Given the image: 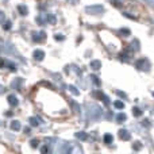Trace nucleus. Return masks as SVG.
I'll return each mask as SVG.
<instances>
[{
  "mask_svg": "<svg viewBox=\"0 0 154 154\" xmlns=\"http://www.w3.org/2000/svg\"><path fill=\"white\" fill-rule=\"evenodd\" d=\"M137 66L139 68V69H143V70H146V69H149V62H147V60H139L138 62H137Z\"/></svg>",
  "mask_w": 154,
  "mask_h": 154,
  "instance_id": "obj_2",
  "label": "nucleus"
},
{
  "mask_svg": "<svg viewBox=\"0 0 154 154\" xmlns=\"http://www.w3.org/2000/svg\"><path fill=\"white\" fill-rule=\"evenodd\" d=\"M119 137H120V139H123V141H128L130 139V133H128L127 130H120L119 131Z\"/></svg>",
  "mask_w": 154,
  "mask_h": 154,
  "instance_id": "obj_3",
  "label": "nucleus"
},
{
  "mask_svg": "<svg viewBox=\"0 0 154 154\" xmlns=\"http://www.w3.org/2000/svg\"><path fill=\"white\" fill-rule=\"evenodd\" d=\"M56 39H57V41H60V39H64V37H62L61 34H57V35H56Z\"/></svg>",
  "mask_w": 154,
  "mask_h": 154,
  "instance_id": "obj_23",
  "label": "nucleus"
},
{
  "mask_svg": "<svg viewBox=\"0 0 154 154\" xmlns=\"http://www.w3.org/2000/svg\"><path fill=\"white\" fill-rule=\"evenodd\" d=\"M87 11L88 14H95V15H99V14H101L104 11V8L101 7V5H91V7H87Z\"/></svg>",
  "mask_w": 154,
  "mask_h": 154,
  "instance_id": "obj_1",
  "label": "nucleus"
},
{
  "mask_svg": "<svg viewBox=\"0 0 154 154\" xmlns=\"http://www.w3.org/2000/svg\"><path fill=\"white\" fill-rule=\"evenodd\" d=\"M48 20L50 22L51 24H54V23H56V16H54V15H49L48 16Z\"/></svg>",
  "mask_w": 154,
  "mask_h": 154,
  "instance_id": "obj_14",
  "label": "nucleus"
},
{
  "mask_svg": "<svg viewBox=\"0 0 154 154\" xmlns=\"http://www.w3.org/2000/svg\"><path fill=\"white\" fill-rule=\"evenodd\" d=\"M91 79H92V81L95 82L96 85H99V84H100V81H99V80H97V77H96V76H91Z\"/></svg>",
  "mask_w": 154,
  "mask_h": 154,
  "instance_id": "obj_19",
  "label": "nucleus"
},
{
  "mask_svg": "<svg viewBox=\"0 0 154 154\" xmlns=\"http://www.w3.org/2000/svg\"><path fill=\"white\" fill-rule=\"evenodd\" d=\"M39 122H41L39 118H30V123H31V126H38Z\"/></svg>",
  "mask_w": 154,
  "mask_h": 154,
  "instance_id": "obj_6",
  "label": "nucleus"
},
{
  "mask_svg": "<svg viewBox=\"0 0 154 154\" xmlns=\"http://www.w3.org/2000/svg\"><path fill=\"white\" fill-rule=\"evenodd\" d=\"M120 32L125 34V37H128V35H130V30H127V29H122L120 30Z\"/></svg>",
  "mask_w": 154,
  "mask_h": 154,
  "instance_id": "obj_17",
  "label": "nucleus"
},
{
  "mask_svg": "<svg viewBox=\"0 0 154 154\" xmlns=\"http://www.w3.org/2000/svg\"><path fill=\"white\" fill-rule=\"evenodd\" d=\"M139 42H138V41H134V42H133V49H134V50H135V49H137V50H138V49H139Z\"/></svg>",
  "mask_w": 154,
  "mask_h": 154,
  "instance_id": "obj_18",
  "label": "nucleus"
},
{
  "mask_svg": "<svg viewBox=\"0 0 154 154\" xmlns=\"http://www.w3.org/2000/svg\"><path fill=\"white\" fill-rule=\"evenodd\" d=\"M76 137H77L79 139H81V141H84V139H87L88 135H87V133H84V131H82V133H77Z\"/></svg>",
  "mask_w": 154,
  "mask_h": 154,
  "instance_id": "obj_7",
  "label": "nucleus"
},
{
  "mask_svg": "<svg viewBox=\"0 0 154 154\" xmlns=\"http://www.w3.org/2000/svg\"><path fill=\"white\" fill-rule=\"evenodd\" d=\"M43 57H45V53H43L42 50H35L34 51V58L38 60V61H42Z\"/></svg>",
  "mask_w": 154,
  "mask_h": 154,
  "instance_id": "obj_4",
  "label": "nucleus"
},
{
  "mask_svg": "<svg viewBox=\"0 0 154 154\" xmlns=\"http://www.w3.org/2000/svg\"><path fill=\"white\" fill-rule=\"evenodd\" d=\"M11 127H12V130H19V128H20V123L19 122H12V125H11Z\"/></svg>",
  "mask_w": 154,
  "mask_h": 154,
  "instance_id": "obj_10",
  "label": "nucleus"
},
{
  "mask_svg": "<svg viewBox=\"0 0 154 154\" xmlns=\"http://www.w3.org/2000/svg\"><path fill=\"white\" fill-rule=\"evenodd\" d=\"M142 125H143V126H147V127H149V126H150V122H149L147 119H145V120H142Z\"/></svg>",
  "mask_w": 154,
  "mask_h": 154,
  "instance_id": "obj_21",
  "label": "nucleus"
},
{
  "mask_svg": "<svg viewBox=\"0 0 154 154\" xmlns=\"http://www.w3.org/2000/svg\"><path fill=\"white\" fill-rule=\"evenodd\" d=\"M69 89H70V92H73L76 96H77V95H80V92H79V91H77V88H76V87H72V85H70V87H69Z\"/></svg>",
  "mask_w": 154,
  "mask_h": 154,
  "instance_id": "obj_16",
  "label": "nucleus"
},
{
  "mask_svg": "<svg viewBox=\"0 0 154 154\" xmlns=\"http://www.w3.org/2000/svg\"><path fill=\"white\" fill-rule=\"evenodd\" d=\"M31 146L32 147H37L38 146V141H37V139H32V141H31Z\"/></svg>",
  "mask_w": 154,
  "mask_h": 154,
  "instance_id": "obj_20",
  "label": "nucleus"
},
{
  "mask_svg": "<svg viewBox=\"0 0 154 154\" xmlns=\"http://www.w3.org/2000/svg\"><path fill=\"white\" fill-rule=\"evenodd\" d=\"M118 95H119L120 96V97H126V93H123V92H120V91H118Z\"/></svg>",
  "mask_w": 154,
  "mask_h": 154,
  "instance_id": "obj_22",
  "label": "nucleus"
},
{
  "mask_svg": "<svg viewBox=\"0 0 154 154\" xmlns=\"http://www.w3.org/2000/svg\"><path fill=\"white\" fill-rule=\"evenodd\" d=\"M126 118H127V116H126L125 114H118V115H116V120H118L119 123H122L123 120H126Z\"/></svg>",
  "mask_w": 154,
  "mask_h": 154,
  "instance_id": "obj_8",
  "label": "nucleus"
},
{
  "mask_svg": "<svg viewBox=\"0 0 154 154\" xmlns=\"http://www.w3.org/2000/svg\"><path fill=\"white\" fill-rule=\"evenodd\" d=\"M18 10L22 12V15H27V8L24 7V5H19V7H18Z\"/></svg>",
  "mask_w": 154,
  "mask_h": 154,
  "instance_id": "obj_11",
  "label": "nucleus"
},
{
  "mask_svg": "<svg viewBox=\"0 0 154 154\" xmlns=\"http://www.w3.org/2000/svg\"><path fill=\"white\" fill-rule=\"evenodd\" d=\"M115 107H116V108H119V109H122L123 107H125V104H123L122 101H115Z\"/></svg>",
  "mask_w": 154,
  "mask_h": 154,
  "instance_id": "obj_15",
  "label": "nucleus"
},
{
  "mask_svg": "<svg viewBox=\"0 0 154 154\" xmlns=\"http://www.w3.org/2000/svg\"><path fill=\"white\" fill-rule=\"evenodd\" d=\"M70 2H73V3H77V2H79V0H70Z\"/></svg>",
  "mask_w": 154,
  "mask_h": 154,
  "instance_id": "obj_26",
  "label": "nucleus"
},
{
  "mask_svg": "<svg viewBox=\"0 0 154 154\" xmlns=\"http://www.w3.org/2000/svg\"><path fill=\"white\" fill-rule=\"evenodd\" d=\"M10 24H11V23H10V22H8V23H5V26H4V27H5V29H10V27H11Z\"/></svg>",
  "mask_w": 154,
  "mask_h": 154,
  "instance_id": "obj_25",
  "label": "nucleus"
},
{
  "mask_svg": "<svg viewBox=\"0 0 154 154\" xmlns=\"http://www.w3.org/2000/svg\"><path fill=\"white\" fill-rule=\"evenodd\" d=\"M91 66H92L93 69H100V68H101V62L100 61H92V62H91Z\"/></svg>",
  "mask_w": 154,
  "mask_h": 154,
  "instance_id": "obj_5",
  "label": "nucleus"
},
{
  "mask_svg": "<svg viewBox=\"0 0 154 154\" xmlns=\"http://www.w3.org/2000/svg\"><path fill=\"white\" fill-rule=\"evenodd\" d=\"M104 142H106V143H111L112 142V135H109V134L104 135Z\"/></svg>",
  "mask_w": 154,
  "mask_h": 154,
  "instance_id": "obj_12",
  "label": "nucleus"
},
{
  "mask_svg": "<svg viewBox=\"0 0 154 154\" xmlns=\"http://www.w3.org/2000/svg\"><path fill=\"white\" fill-rule=\"evenodd\" d=\"M133 111H134V112H133L134 116H141V115H142V111H141L139 108H134Z\"/></svg>",
  "mask_w": 154,
  "mask_h": 154,
  "instance_id": "obj_13",
  "label": "nucleus"
},
{
  "mask_svg": "<svg viewBox=\"0 0 154 154\" xmlns=\"http://www.w3.org/2000/svg\"><path fill=\"white\" fill-rule=\"evenodd\" d=\"M8 100H10L11 106H16V104H18V100H16L15 96H10V97H8Z\"/></svg>",
  "mask_w": 154,
  "mask_h": 154,
  "instance_id": "obj_9",
  "label": "nucleus"
},
{
  "mask_svg": "<svg viewBox=\"0 0 154 154\" xmlns=\"http://www.w3.org/2000/svg\"><path fill=\"white\" fill-rule=\"evenodd\" d=\"M134 149H135V150H139V149H141V145H134Z\"/></svg>",
  "mask_w": 154,
  "mask_h": 154,
  "instance_id": "obj_24",
  "label": "nucleus"
}]
</instances>
